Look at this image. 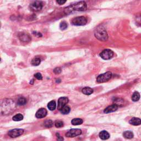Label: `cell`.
I'll use <instances>...</instances> for the list:
<instances>
[{"label":"cell","mask_w":141,"mask_h":141,"mask_svg":"<svg viewBox=\"0 0 141 141\" xmlns=\"http://www.w3.org/2000/svg\"><path fill=\"white\" fill-rule=\"evenodd\" d=\"M13 120L15 121H19L23 119V116L21 113H18L13 117Z\"/></svg>","instance_id":"603a6c76"},{"label":"cell","mask_w":141,"mask_h":141,"mask_svg":"<svg viewBox=\"0 0 141 141\" xmlns=\"http://www.w3.org/2000/svg\"><path fill=\"white\" fill-rule=\"evenodd\" d=\"M64 125V122L62 121L57 120L55 122V127L57 128H61L63 127Z\"/></svg>","instance_id":"4316f807"},{"label":"cell","mask_w":141,"mask_h":141,"mask_svg":"<svg viewBox=\"0 0 141 141\" xmlns=\"http://www.w3.org/2000/svg\"><path fill=\"white\" fill-rule=\"evenodd\" d=\"M119 108V106L117 104H113L111 105H110L107 107L106 109H105V110L104 111V113H111L113 112H115V111H116Z\"/></svg>","instance_id":"7c38bea8"},{"label":"cell","mask_w":141,"mask_h":141,"mask_svg":"<svg viewBox=\"0 0 141 141\" xmlns=\"http://www.w3.org/2000/svg\"><path fill=\"white\" fill-rule=\"evenodd\" d=\"M82 131L80 129H71L66 133V136L67 137H75L82 134Z\"/></svg>","instance_id":"9c48e42d"},{"label":"cell","mask_w":141,"mask_h":141,"mask_svg":"<svg viewBox=\"0 0 141 141\" xmlns=\"http://www.w3.org/2000/svg\"><path fill=\"white\" fill-rule=\"evenodd\" d=\"M67 27H68V24L67 23L65 22V21H63V22H61L60 24V28L61 30H64L65 29H66L67 28Z\"/></svg>","instance_id":"d4e9b609"},{"label":"cell","mask_w":141,"mask_h":141,"mask_svg":"<svg viewBox=\"0 0 141 141\" xmlns=\"http://www.w3.org/2000/svg\"><path fill=\"white\" fill-rule=\"evenodd\" d=\"M87 23V19L84 16L77 17L74 18L72 20V23L73 25L76 26H85Z\"/></svg>","instance_id":"277c9868"},{"label":"cell","mask_w":141,"mask_h":141,"mask_svg":"<svg viewBox=\"0 0 141 141\" xmlns=\"http://www.w3.org/2000/svg\"><path fill=\"white\" fill-rule=\"evenodd\" d=\"M20 40L23 42H28L30 41L31 38L28 34L26 33H21L19 36Z\"/></svg>","instance_id":"4fadbf2b"},{"label":"cell","mask_w":141,"mask_h":141,"mask_svg":"<svg viewBox=\"0 0 141 141\" xmlns=\"http://www.w3.org/2000/svg\"><path fill=\"white\" fill-rule=\"evenodd\" d=\"M24 132V130L20 128H16L13 129L8 132V136L10 137L11 138H16L22 135Z\"/></svg>","instance_id":"ba28073f"},{"label":"cell","mask_w":141,"mask_h":141,"mask_svg":"<svg viewBox=\"0 0 141 141\" xmlns=\"http://www.w3.org/2000/svg\"><path fill=\"white\" fill-rule=\"evenodd\" d=\"M27 103V100L24 98L21 97L17 101V104L19 105H23L26 104Z\"/></svg>","instance_id":"484cf974"},{"label":"cell","mask_w":141,"mask_h":141,"mask_svg":"<svg viewBox=\"0 0 141 141\" xmlns=\"http://www.w3.org/2000/svg\"><path fill=\"white\" fill-rule=\"evenodd\" d=\"M94 35L96 38L100 41H105L108 39V33L103 27H99L94 32Z\"/></svg>","instance_id":"3957f363"},{"label":"cell","mask_w":141,"mask_h":141,"mask_svg":"<svg viewBox=\"0 0 141 141\" xmlns=\"http://www.w3.org/2000/svg\"><path fill=\"white\" fill-rule=\"evenodd\" d=\"M44 125L45 127L47 128H51L53 126V122H52L51 120H46L44 123Z\"/></svg>","instance_id":"cb8c5ba5"},{"label":"cell","mask_w":141,"mask_h":141,"mask_svg":"<svg viewBox=\"0 0 141 141\" xmlns=\"http://www.w3.org/2000/svg\"><path fill=\"white\" fill-rule=\"evenodd\" d=\"M87 9V4L84 1H80L65 8L64 10L66 14H69L75 11H85Z\"/></svg>","instance_id":"6da1fadb"},{"label":"cell","mask_w":141,"mask_h":141,"mask_svg":"<svg viewBox=\"0 0 141 141\" xmlns=\"http://www.w3.org/2000/svg\"><path fill=\"white\" fill-rule=\"evenodd\" d=\"M123 136L126 139H132L133 138V133L130 131H125L123 133Z\"/></svg>","instance_id":"ac0fdd59"},{"label":"cell","mask_w":141,"mask_h":141,"mask_svg":"<svg viewBox=\"0 0 141 141\" xmlns=\"http://www.w3.org/2000/svg\"><path fill=\"white\" fill-rule=\"evenodd\" d=\"M34 77L38 80H42V79H43L42 75H41V73H37L36 74H35Z\"/></svg>","instance_id":"f1b7e54d"},{"label":"cell","mask_w":141,"mask_h":141,"mask_svg":"<svg viewBox=\"0 0 141 141\" xmlns=\"http://www.w3.org/2000/svg\"><path fill=\"white\" fill-rule=\"evenodd\" d=\"M47 111L44 108H41L37 111L36 114H35V116L38 119H41L45 117L46 115H47Z\"/></svg>","instance_id":"8fae6325"},{"label":"cell","mask_w":141,"mask_h":141,"mask_svg":"<svg viewBox=\"0 0 141 141\" xmlns=\"http://www.w3.org/2000/svg\"><path fill=\"white\" fill-rule=\"evenodd\" d=\"M54 72L56 74H59L61 72V69L60 67H57L54 70Z\"/></svg>","instance_id":"f546056e"},{"label":"cell","mask_w":141,"mask_h":141,"mask_svg":"<svg viewBox=\"0 0 141 141\" xmlns=\"http://www.w3.org/2000/svg\"><path fill=\"white\" fill-rule=\"evenodd\" d=\"M82 92L84 94L89 95H90V94H92L93 93L94 91H93V89H92L91 88L85 87V88H83V89H82Z\"/></svg>","instance_id":"2e32d148"},{"label":"cell","mask_w":141,"mask_h":141,"mask_svg":"<svg viewBox=\"0 0 141 141\" xmlns=\"http://www.w3.org/2000/svg\"><path fill=\"white\" fill-rule=\"evenodd\" d=\"M56 2L59 4V5H61L66 2V1H63V0H60V1H57Z\"/></svg>","instance_id":"4dcf8cb0"},{"label":"cell","mask_w":141,"mask_h":141,"mask_svg":"<svg viewBox=\"0 0 141 141\" xmlns=\"http://www.w3.org/2000/svg\"><path fill=\"white\" fill-rule=\"evenodd\" d=\"M113 56V52L109 49H105L100 54V56L105 60H110Z\"/></svg>","instance_id":"52a82bcc"},{"label":"cell","mask_w":141,"mask_h":141,"mask_svg":"<svg viewBox=\"0 0 141 141\" xmlns=\"http://www.w3.org/2000/svg\"><path fill=\"white\" fill-rule=\"evenodd\" d=\"M83 121L82 119H79V118H75L73 119L72 121H71V123L73 125H80L81 124L83 123Z\"/></svg>","instance_id":"d6986e66"},{"label":"cell","mask_w":141,"mask_h":141,"mask_svg":"<svg viewBox=\"0 0 141 141\" xmlns=\"http://www.w3.org/2000/svg\"><path fill=\"white\" fill-rule=\"evenodd\" d=\"M129 123L133 126H138L141 125V120L138 117H133L130 120Z\"/></svg>","instance_id":"5bb4252c"},{"label":"cell","mask_w":141,"mask_h":141,"mask_svg":"<svg viewBox=\"0 0 141 141\" xmlns=\"http://www.w3.org/2000/svg\"><path fill=\"white\" fill-rule=\"evenodd\" d=\"M43 6V4L41 1H36L33 2L30 4L29 8H30V10L33 12H38L42 9Z\"/></svg>","instance_id":"8992f818"},{"label":"cell","mask_w":141,"mask_h":141,"mask_svg":"<svg viewBox=\"0 0 141 141\" xmlns=\"http://www.w3.org/2000/svg\"><path fill=\"white\" fill-rule=\"evenodd\" d=\"M99 137L103 140H106L110 138V134L106 131H102L100 132Z\"/></svg>","instance_id":"9a60e30c"},{"label":"cell","mask_w":141,"mask_h":141,"mask_svg":"<svg viewBox=\"0 0 141 141\" xmlns=\"http://www.w3.org/2000/svg\"><path fill=\"white\" fill-rule=\"evenodd\" d=\"M47 108L51 111H54L56 108V103L54 100L50 102L47 104Z\"/></svg>","instance_id":"e0dca14e"},{"label":"cell","mask_w":141,"mask_h":141,"mask_svg":"<svg viewBox=\"0 0 141 141\" xmlns=\"http://www.w3.org/2000/svg\"><path fill=\"white\" fill-rule=\"evenodd\" d=\"M16 109V105L13 100L5 99L1 102V113L7 115L13 112Z\"/></svg>","instance_id":"7a4b0ae2"},{"label":"cell","mask_w":141,"mask_h":141,"mask_svg":"<svg viewBox=\"0 0 141 141\" xmlns=\"http://www.w3.org/2000/svg\"><path fill=\"white\" fill-rule=\"evenodd\" d=\"M40 62H41V60L39 58L37 57V58H33L32 61H31V64L33 65V66H39V65L40 64Z\"/></svg>","instance_id":"7402d4cb"},{"label":"cell","mask_w":141,"mask_h":141,"mask_svg":"<svg viewBox=\"0 0 141 141\" xmlns=\"http://www.w3.org/2000/svg\"><path fill=\"white\" fill-rule=\"evenodd\" d=\"M68 103V99L67 97H61L59 98V99L58 100V105H57L58 110L61 111V110L65 106H66V104Z\"/></svg>","instance_id":"30bf717a"},{"label":"cell","mask_w":141,"mask_h":141,"mask_svg":"<svg viewBox=\"0 0 141 141\" xmlns=\"http://www.w3.org/2000/svg\"><path fill=\"white\" fill-rule=\"evenodd\" d=\"M140 99V94L138 92H135L132 96V100L134 102H138Z\"/></svg>","instance_id":"44dd1931"},{"label":"cell","mask_w":141,"mask_h":141,"mask_svg":"<svg viewBox=\"0 0 141 141\" xmlns=\"http://www.w3.org/2000/svg\"><path fill=\"white\" fill-rule=\"evenodd\" d=\"M60 111L62 114H64V115L68 114V113H69V112L71 111V108H70V107L68 106V105H66V106H65L64 108L61 110Z\"/></svg>","instance_id":"ffe728a7"},{"label":"cell","mask_w":141,"mask_h":141,"mask_svg":"<svg viewBox=\"0 0 141 141\" xmlns=\"http://www.w3.org/2000/svg\"><path fill=\"white\" fill-rule=\"evenodd\" d=\"M112 77V73L110 72H107L99 75L96 78V81L98 83H104L110 79Z\"/></svg>","instance_id":"5b68a950"},{"label":"cell","mask_w":141,"mask_h":141,"mask_svg":"<svg viewBox=\"0 0 141 141\" xmlns=\"http://www.w3.org/2000/svg\"><path fill=\"white\" fill-rule=\"evenodd\" d=\"M56 138H57V141H64V139L61 136H60V134L58 133H56Z\"/></svg>","instance_id":"83f0119b"}]
</instances>
